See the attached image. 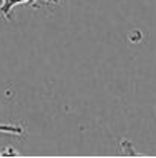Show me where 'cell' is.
I'll list each match as a JSON object with an SVG mask.
<instances>
[{
	"instance_id": "1",
	"label": "cell",
	"mask_w": 156,
	"mask_h": 158,
	"mask_svg": "<svg viewBox=\"0 0 156 158\" xmlns=\"http://www.w3.org/2000/svg\"><path fill=\"white\" fill-rule=\"evenodd\" d=\"M22 3H29V0H2L0 15H2L5 20H9L12 9H14L17 5H22Z\"/></svg>"
},
{
	"instance_id": "2",
	"label": "cell",
	"mask_w": 156,
	"mask_h": 158,
	"mask_svg": "<svg viewBox=\"0 0 156 158\" xmlns=\"http://www.w3.org/2000/svg\"><path fill=\"white\" fill-rule=\"evenodd\" d=\"M0 132L22 135V134H25V129H23L22 126H15V124H3V123H0Z\"/></svg>"
},
{
	"instance_id": "3",
	"label": "cell",
	"mask_w": 156,
	"mask_h": 158,
	"mask_svg": "<svg viewBox=\"0 0 156 158\" xmlns=\"http://www.w3.org/2000/svg\"><path fill=\"white\" fill-rule=\"evenodd\" d=\"M37 2H48V3H57L58 0H29V5H32V6H34V5H35Z\"/></svg>"
}]
</instances>
